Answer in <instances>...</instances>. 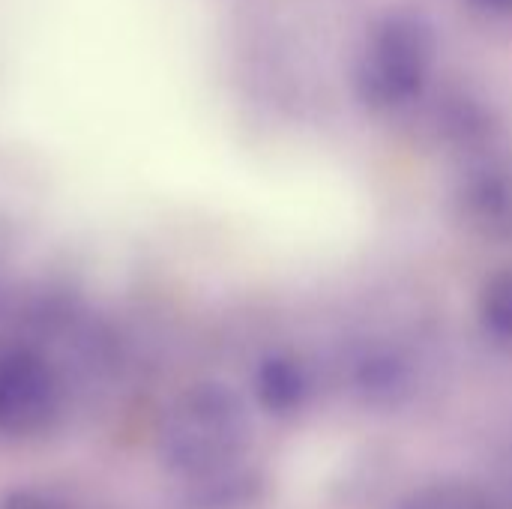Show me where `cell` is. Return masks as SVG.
Here are the masks:
<instances>
[{"instance_id": "1", "label": "cell", "mask_w": 512, "mask_h": 509, "mask_svg": "<svg viewBox=\"0 0 512 509\" xmlns=\"http://www.w3.org/2000/svg\"><path fill=\"white\" fill-rule=\"evenodd\" d=\"M249 444V408L237 390L219 381H198L180 390L156 426V459L180 483L240 465Z\"/></svg>"}, {"instance_id": "2", "label": "cell", "mask_w": 512, "mask_h": 509, "mask_svg": "<svg viewBox=\"0 0 512 509\" xmlns=\"http://www.w3.org/2000/svg\"><path fill=\"white\" fill-rule=\"evenodd\" d=\"M438 39L426 18L396 12L369 27L354 57V93L375 114L414 108L435 75Z\"/></svg>"}, {"instance_id": "3", "label": "cell", "mask_w": 512, "mask_h": 509, "mask_svg": "<svg viewBox=\"0 0 512 509\" xmlns=\"http://www.w3.org/2000/svg\"><path fill=\"white\" fill-rule=\"evenodd\" d=\"M63 411V369L33 345L0 348V438H42L57 429Z\"/></svg>"}, {"instance_id": "4", "label": "cell", "mask_w": 512, "mask_h": 509, "mask_svg": "<svg viewBox=\"0 0 512 509\" xmlns=\"http://www.w3.org/2000/svg\"><path fill=\"white\" fill-rule=\"evenodd\" d=\"M255 402L264 414L276 420H294L309 408L312 399V372L309 366L288 351L267 354L252 378Z\"/></svg>"}, {"instance_id": "5", "label": "cell", "mask_w": 512, "mask_h": 509, "mask_svg": "<svg viewBox=\"0 0 512 509\" xmlns=\"http://www.w3.org/2000/svg\"><path fill=\"white\" fill-rule=\"evenodd\" d=\"M183 486L186 509H252L264 498V477L246 462Z\"/></svg>"}, {"instance_id": "6", "label": "cell", "mask_w": 512, "mask_h": 509, "mask_svg": "<svg viewBox=\"0 0 512 509\" xmlns=\"http://www.w3.org/2000/svg\"><path fill=\"white\" fill-rule=\"evenodd\" d=\"M396 509H498L486 483L444 477L411 489Z\"/></svg>"}, {"instance_id": "7", "label": "cell", "mask_w": 512, "mask_h": 509, "mask_svg": "<svg viewBox=\"0 0 512 509\" xmlns=\"http://www.w3.org/2000/svg\"><path fill=\"white\" fill-rule=\"evenodd\" d=\"M477 315H480V327L489 339L512 342V264L495 270L486 279V285L480 291Z\"/></svg>"}, {"instance_id": "8", "label": "cell", "mask_w": 512, "mask_h": 509, "mask_svg": "<svg viewBox=\"0 0 512 509\" xmlns=\"http://www.w3.org/2000/svg\"><path fill=\"white\" fill-rule=\"evenodd\" d=\"M357 384L372 402H396L408 390V366L393 354H369L360 360Z\"/></svg>"}, {"instance_id": "9", "label": "cell", "mask_w": 512, "mask_h": 509, "mask_svg": "<svg viewBox=\"0 0 512 509\" xmlns=\"http://www.w3.org/2000/svg\"><path fill=\"white\" fill-rule=\"evenodd\" d=\"M0 509H57L45 495L33 489H12L0 498Z\"/></svg>"}, {"instance_id": "10", "label": "cell", "mask_w": 512, "mask_h": 509, "mask_svg": "<svg viewBox=\"0 0 512 509\" xmlns=\"http://www.w3.org/2000/svg\"><path fill=\"white\" fill-rule=\"evenodd\" d=\"M468 3L489 15H512V0H468Z\"/></svg>"}]
</instances>
